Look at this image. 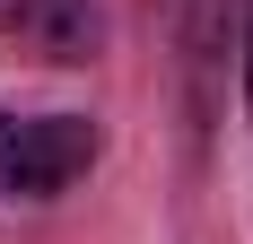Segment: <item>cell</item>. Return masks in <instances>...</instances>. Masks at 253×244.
I'll list each match as a JSON object with an SVG mask.
<instances>
[{"label": "cell", "instance_id": "6da1fadb", "mask_svg": "<svg viewBox=\"0 0 253 244\" xmlns=\"http://www.w3.org/2000/svg\"><path fill=\"white\" fill-rule=\"evenodd\" d=\"M87 157H96V122L87 114H44V122H18L0 140V183L18 201H52L87 174Z\"/></svg>", "mask_w": 253, "mask_h": 244}, {"label": "cell", "instance_id": "3957f363", "mask_svg": "<svg viewBox=\"0 0 253 244\" xmlns=\"http://www.w3.org/2000/svg\"><path fill=\"white\" fill-rule=\"evenodd\" d=\"M236 79H245V114H253V9L236 18Z\"/></svg>", "mask_w": 253, "mask_h": 244}, {"label": "cell", "instance_id": "7a4b0ae2", "mask_svg": "<svg viewBox=\"0 0 253 244\" xmlns=\"http://www.w3.org/2000/svg\"><path fill=\"white\" fill-rule=\"evenodd\" d=\"M26 44L44 52V61H87V52H96V9H87V0H44V9L26 18Z\"/></svg>", "mask_w": 253, "mask_h": 244}, {"label": "cell", "instance_id": "277c9868", "mask_svg": "<svg viewBox=\"0 0 253 244\" xmlns=\"http://www.w3.org/2000/svg\"><path fill=\"white\" fill-rule=\"evenodd\" d=\"M44 0H0V35H26V18H35Z\"/></svg>", "mask_w": 253, "mask_h": 244}]
</instances>
